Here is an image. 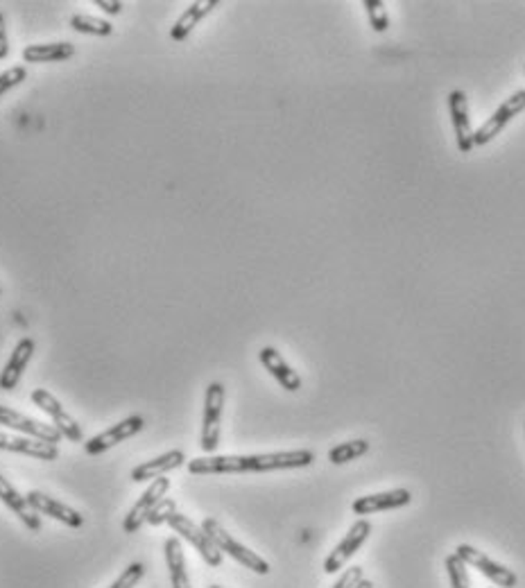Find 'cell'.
Wrapping results in <instances>:
<instances>
[{"label": "cell", "instance_id": "28", "mask_svg": "<svg viewBox=\"0 0 525 588\" xmlns=\"http://www.w3.org/2000/svg\"><path fill=\"white\" fill-rule=\"evenodd\" d=\"M25 77H28V68H25V66H14V68L0 73V98H3L7 91L16 89L21 82H25Z\"/></svg>", "mask_w": 525, "mask_h": 588}, {"label": "cell", "instance_id": "17", "mask_svg": "<svg viewBox=\"0 0 525 588\" xmlns=\"http://www.w3.org/2000/svg\"><path fill=\"white\" fill-rule=\"evenodd\" d=\"M258 360H261L262 367L274 376V380H277L286 392H299L301 376L292 370L290 364L286 362V358H283L274 346H262L261 353H258Z\"/></svg>", "mask_w": 525, "mask_h": 588}, {"label": "cell", "instance_id": "34", "mask_svg": "<svg viewBox=\"0 0 525 588\" xmlns=\"http://www.w3.org/2000/svg\"><path fill=\"white\" fill-rule=\"evenodd\" d=\"M209 588H222V586H209Z\"/></svg>", "mask_w": 525, "mask_h": 588}, {"label": "cell", "instance_id": "21", "mask_svg": "<svg viewBox=\"0 0 525 588\" xmlns=\"http://www.w3.org/2000/svg\"><path fill=\"white\" fill-rule=\"evenodd\" d=\"M76 55V46L66 41L57 43H34L23 48L25 64H50V61H66Z\"/></svg>", "mask_w": 525, "mask_h": 588}, {"label": "cell", "instance_id": "8", "mask_svg": "<svg viewBox=\"0 0 525 588\" xmlns=\"http://www.w3.org/2000/svg\"><path fill=\"white\" fill-rule=\"evenodd\" d=\"M369 534H371L369 521L367 519L356 521V523L351 525V530L347 532V537H344L343 541L334 548V552H328L326 561H324V573L334 575V573H338V570H343L344 564H347V561L351 559V557L356 555L362 546H365V541L369 539Z\"/></svg>", "mask_w": 525, "mask_h": 588}, {"label": "cell", "instance_id": "9", "mask_svg": "<svg viewBox=\"0 0 525 588\" xmlns=\"http://www.w3.org/2000/svg\"><path fill=\"white\" fill-rule=\"evenodd\" d=\"M143 428H146V419H143L141 414L127 416V419H122L120 423L111 425L109 430H104V432L95 434L93 439H89V441L85 444V453L86 455L104 453V450H109V449H113V446L122 444L125 439H131L134 434H138Z\"/></svg>", "mask_w": 525, "mask_h": 588}, {"label": "cell", "instance_id": "3", "mask_svg": "<svg viewBox=\"0 0 525 588\" xmlns=\"http://www.w3.org/2000/svg\"><path fill=\"white\" fill-rule=\"evenodd\" d=\"M222 407H225V385L211 383L204 396V421L200 446L204 453H216L220 446V428H222Z\"/></svg>", "mask_w": 525, "mask_h": 588}, {"label": "cell", "instance_id": "6", "mask_svg": "<svg viewBox=\"0 0 525 588\" xmlns=\"http://www.w3.org/2000/svg\"><path fill=\"white\" fill-rule=\"evenodd\" d=\"M455 555L465 561L467 566H474V568L480 570L485 577L492 579L498 588H514L516 584H519V577H516L514 570H510L507 566L498 564V561L489 559L487 555H483L480 550H476V548L469 546V543H462V546L455 548Z\"/></svg>", "mask_w": 525, "mask_h": 588}, {"label": "cell", "instance_id": "4", "mask_svg": "<svg viewBox=\"0 0 525 588\" xmlns=\"http://www.w3.org/2000/svg\"><path fill=\"white\" fill-rule=\"evenodd\" d=\"M168 525L173 528V532H177L179 537L186 539V541L191 543V546L195 548L197 552H200V557H202V559L207 561L211 568H218V566H222V552L218 550L216 543L211 541V537L204 532L202 525L192 523L188 516H183V513H179V512L170 516Z\"/></svg>", "mask_w": 525, "mask_h": 588}, {"label": "cell", "instance_id": "24", "mask_svg": "<svg viewBox=\"0 0 525 588\" xmlns=\"http://www.w3.org/2000/svg\"><path fill=\"white\" fill-rule=\"evenodd\" d=\"M71 28L80 34H91V37H109L113 32V25L104 19H95L89 14H73Z\"/></svg>", "mask_w": 525, "mask_h": 588}, {"label": "cell", "instance_id": "27", "mask_svg": "<svg viewBox=\"0 0 525 588\" xmlns=\"http://www.w3.org/2000/svg\"><path fill=\"white\" fill-rule=\"evenodd\" d=\"M173 513H177V503H174L173 498H164L159 504L152 507V512L147 513L146 523L152 525V528H159V525L168 523Z\"/></svg>", "mask_w": 525, "mask_h": 588}, {"label": "cell", "instance_id": "14", "mask_svg": "<svg viewBox=\"0 0 525 588\" xmlns=\"http://www.w3.org/2000/svg\"><path fill=\"white\" fill-rule=\"evenodd\" d=\"M34 349H37V344H34L32 337H23V340H19V344H16L14 351H12L10 360H7L5 370L0 371V389H3V392H14L16 385L21 383V376H23V371L28 370L30 360H32L34 355Z\"/></svg>", "mask_w": 525, "mask_h": 588}, {"label": "cell", "instance_id": "31", "mask_svg": "<svg viewBox=\"0 0 525 588\" xmlns=\"http://www.w3.org/2000/svg\"><path fill=\"white\" fill-rule=\"evenodd\" d=\"M7 55H10V39H7L5 16L0 14V59H5Z\"/></svg>", "mask_w": 525, "mask_h": 588}, {"label": "cell", "instance_id": "11", "mask_svg": "<svg viewBox=\"0 0 525 588\" xmlns=\"http://www.w3.org/2000/svg\"><path fill=\"white\" fill-rule=\"evenodd\" d=\"M449 113L450 122H453L455 143L462 155H469L474 150V129H471L469 118V100H467L465 91H450L449 94Z\"/></svg>", "mask_w": 525, "mask_h": 588}, {"label": "cell", "instance_id": "35", "mask_svg": "<svg viewBox=\"0 0 525 588\" xmlns=\"http://www.w3.org/2000/svg\"><path fill=\"white\" fill-rule=\"evenodd\" d=\"M0 294H3V290H0Z\"/></svg>", "mask_w": 525, "mask_h": 588}, {"label": "cell", "instance_id": "1", "mask_svg": "<svg viewBox=\"0 0 525 588\" xmlns=\"http://www.w3.org/2000/svg\"><path fill=\"white\" fill-rule=\"evenodd\" d=\"M315 462L313 450H281L258 455H209L188 462L191 476H240V473H270L288 468H306Z\"/></svg>", "mask_w": 525, "mask_h": 588}, {"label": "cell", "instance_id": "16", "mask_svg": "<svg viewBox=\"0 0 525 588\" xmlns=\"http://www.w3.org/2000/svg\"><path fill=\"white\" fill-rule=\"evenodd\" d=\"M0 450L28 455V458L43 459V462H55V459L59 458L57 446L46 444V441H41V439L16 437V434H5V432H0Z\"/></svg>", "mask_w": 525, "mask_h": 588}, {"label": "cell", "instance_id": "10", "mask_svg": "<svg viewBox=\"0 0 525 588\" xmlns=\"http://www.w3.org/2000/svg\"><path fill=\"white\" fill-rule=\"evenodd\" d=\"M0 425H7V428L16 430L21 434H28L32 439H41L46 444L57 446L61 441V432L55 428V425H48L43 421L32 419V416H25L21 412L12 410V407L0 405Z\"/></svg>", "mask_w": 525, "mask_h": 588}, {"label": "cell", "instance_id": "29", "mask_svg": "<svg viewBox=\"0 0 525 588\" xmlns=\"http://www.w3.org/2000/svg\"><path fill=\"white\" fill-rule=\"evenodd\" d=\"M143 575H146V566L137 561V564H131L127 570H122L120 577H118L109 588H137L138 582L143 579Z\"/></svg>", "mask_w": 525, "mask_h": 588}, {"label": "cell", "instance_id": "15", "mask_svg": "<svg viewBox=\"0 0 525 588\" xmlns=\"http://www.w3.org/2000/svg\"><path fill=\"white\" fill-rule=\"evenodd\" d=\"M410 503H413V494H410L408 489H392V491H383V494H371V495H362V498H356L353 500L351 509L353 513H358V516H369V513L405 507V504Z\"/></svg>", "mask_w": 525, "mask_h": 588}, {"label": "cell", "instance_id": "19", "mask_svg": "<svg viewBox=\"0 0 525 588\" xmlns=\"http://www.w3.org/2000/svg\"><path fill=\"white\" fill-rule=\"evenodd\" d=\"M216 7H220V0H197V3H191L188 10H183V14L179 16L177 23L170 30V39L173 41H186L192 30L202 23Z\"/></svg>", "mask_w": 525, "mask_h": 588}, {"label": "cell", "instance_id": "23", "mask_svg": "<svg viewBox=\"0 0 525 588\" xmlns=\"http://www.w3.org/2000/svg\"><path fill=\"white\" fill-rule=\"evenodd\" d=\"M367 450H369V441H367V439H353V441H344V444H338L328 450V462L335 464V467H343V464L353 462V459L367 455Z\"/></svg>", "mask_w": 525, "mask_h": 588}, {"label": "cell", "instance_id": "30", "mask_svg": "<svg viewBox=\"0 0 525 588\" xmlns=\"http://www.w3.org/2000/svg\"><path fill=\"white\" fill-rule=\"evenodd\" d=\"M362 579H365V573H362L360 566H351V568L344 570L343 577L334 584V588H356Z\"/></svg>", "mask_w": 525, "mask_h": 588}, {"label": "cell", "instance_id": "13", "mask_svg": "<svg viewBox=\"0 0 525 588\" xmlns=\"http://www.w3.org/2000/svg\"><path fill=\"white\" fill-rule=\"evenodd\" d=\"M25 498H28V503L32 504L34 512L43 513V516H50V519L59 521V523L68 525V528H82V525H85V516H82L77 509L50 498V495L43 494V491H30Z\"/></svg>", "mask_w": 525, "mask_h": 588}, {"label": "cell", "instance_id": "2", "mask_svg": "<svg viewBox=\"0 0 525 588\" xmlns=\"http://www.w3.org/2000/svg\"><path fill=\"white\" fill-rule=\"evenodd\" d=\"M202 530L211 537V541L216 543V548L225 555H229L231 559L238 561L240 566H245L247 570L256 575H268L270 573V564L262 557H258L256 552H252L249 548H245L243 543L236 541L216 519H204L202 521Z\"/></svg>", "mask_w": 525, "mask_h": 588}, {"label": "cell", "instance_id": "12", "mask_svg": "<svg viewBox=\"0 0 525 588\" xmlns=\"http://www.w3.org/2000/svg\"><path fill=\"white\" fill-rule=\"evenodd\" d=\"M170 489V480L168 477H156L155 482H152L150 486H147L146 494L141 495V498L137 500V504L127 512V516L122 519V532L125 534H134L141 530V525L146 523L147 513L152 512V507L155 504H159L161 500L165 498V494H168Z\"/></svg>", "mask_w": 525, "mask_h": 588}, {"label": "cell", "instance_id": "5", "mask_svg": "<svg viewBox=\"0 0 525 588\" xmlns=\"http://www.w3.org/2000/svg\"><path fill=\"white\" fill-rule=\"evenodd\" d=\"M521 111H525V89H519L516 94H512L510 98L494 111V116L489 118L478 131H474V147L492 143Z\"/></svg>", "mask_w": 525, "mask_h": 588}, {"label": "cell", "instance_id": "25", "mask_svg": "<svg viewBox=\"0 0 525 588\" xmlns=\"http://www.w3.org/2000/svg\"><path fill=\"white\" fill-rule=\"evenodd\" d=\"M362 7H365L371 30H374V32H387L389 16L383 0H362Z\"/></svg>", "mask_w": 525, "mask_h": 588}, {"label": "cell", "instance_id": "33", "mask_svg": "<svg viewBox=\"0 0 525 588\" xmlns=\"http://www.w3.org/2000/svg\"><path fill=\"white\" fill-rule=\"evenodd\" d=\"M356 588H374V584H371L369 582V579H362V582L360 584H358V586Z\"/></svg>", "mask_w": 525, "mask_h": 588}, {"label": "cell", "instance_id": "26", "mask_svg": "<svg viewBox=\"0 0 525 588\" xmlns=\"http://www.w3.org/2000/svg\"><path fill=\"white\" fill-rule=\"evenodd\" d=\"M467 568H469V566L459 559L455 552L446 557V573H449L450 588H471V579H469V573H467Z\"/></svg>", "mask_w": 525, "mask_h": 588}, {"label": "cell", "instance_id": "22", "mask_svg": "<svg viewBox=\"0 0 525 588\" xmlns=\"http://www.w3.org/2000/svg\"><path fill=\"white\" fill-rule=\"evenodd\" d=\"M165 564H168L170 582L173 588H191V579L186 573V557H183V548L177 537H170L164 546Z\"/></svg>", "mask_w": 525, "mask_h": 588}, {"label": "cell", "instance_id": "18", "mask_svg": "<svg viewBox=\"0 0 525 588\" xmlns=\"http://www.w3.org/2000/svg\"><path fill=\"white\" fill-rule=\"evenodd\" d=\"M0 500H3L5 507H10L12 512L23 521L25 528L32 530V532H39V530H41V519H39V513L34 512V507L28 503V498L21 495L19 489H16L5 476H0Z\"/></svg>", "mask_w": 525, "mask_h": 588}, {"label": "cell", "instance_id": "7", "mask_svg": "<svg viewBox=\"0 0 525 588\" xmlns=\"http://www.w3.org/2000/svg\"><path fill=\"white\" fill-rule=\"evenodd\" d=\"M32 403L39 407V410H43L48 416H50L55 428L61 432V437H66L68 441H76V444L85 441V432H82L80 423L68 414V410H66V407L61 405L50 392H48V389H34Z\"/></svg>", "mask_w": 525, "mask_h": 588}, {"label": "cell", "instance_id": "32", "mask_svg": "<svg viewBox=\"0 0 525 588\" xmlns=\"http://www.w3.org/2000/svg\"><path fill=\"white\" fill-rule=\"evenodd\" d=\"M95 7H100L104 14H111V16L120 14V12H122L120 0H95Z\"/></svg>", "mask_w": 525, "mask_h": 588}, {"label": "cell", "instance_id": "20", "mask_svg": "<svg viewBox=\"0 0 525 588\" xmlns=\"http://www.w3.org/2000/svg\"><path fill=\"white\" fill-rule=\"evenodd\" d=\"M183 462H186V455H183V450H168V453L150 459V462H141L138 467L131 468V480L134 482L156 480V477H164L165 473L183 467Z\"/></svg>", "mask_w": 525, "mask_h": 588}]
</instances>
